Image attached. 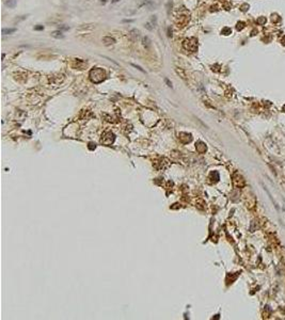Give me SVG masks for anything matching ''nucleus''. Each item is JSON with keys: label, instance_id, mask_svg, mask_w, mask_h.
<instances>
[{"label": "nucleus", "instance_id": "nucleus-10", "mask_svg": "<svg viewBox=\"0 0 285 320\" xmlns=\"http://www.w3.org/2000/svg\"><path fill=\"white\" fill-rule=\"evenodd\" d=\"M151 21L153 23L154 27L156 26V25H157V18H156V16H152V19H151Z\"/></svg>", "mask_w": 285, "mask_h": 320}, {"label": "nucleus", "instance_id": "nucleus-11", "mask_svg": "<svg viewBox=\"0 0 285 320\" xmlns=\"http://www.w3.org/2000/svg\"><path fill=\"white\" fill-rule=\"evenodd\" d=\"M145 28L152 31L153 29H154V27H151V23H145Z\"/></svg>", "mask_w": 285, "mask_h": 320}, {"label": "nucleus", "instance_id": "nucleus-5", "mask_svg": "<svg viewBox=\"0 0 285 320\" xmlns=\"http://www.w3.org/2000/svg\"><path fill=\"white\" fill-rule=\"evenodd\" d=\"M50 34H52V38H55V39H63V38H64L63 33L61 32L60 30L54 31V32H52Z\"/></svg>", "mask_w": 285, "mask_h": 320}, {"label": "nucleus", "instance_id": "nucleus-3", "mask_svg": "<svg viewBox=\"0 0 285 320\" xmlns=\"http://www.w3.org/2000/svg\"><path fill=\"white\" fill-rule=\"evenodd\" d=\"M103 43L106 45V46H109V45L115 44V40H114V38H112V36L107 35V36H104L103 38Z\"/></svg>", "mask_w": 285, "mask_h": 320}, {"label": "nucleus", "instance_id": "nucleus-9", "mask_svg": "<svg viewBox=\"0 0 285 320\" xmlns=\"http://www.w3.org/2000/svg\"><path fill=\"white\" fill-rule=\"evenodd\" d=\"M176 72L178 73V75H180V76H182V78H183V79H186V75H185V72H184V70H183V68L177 67V68H176Z\"/></svg>", "mask_w": 285, "mask_h": 320}, {"label": "nucleus", "instance_id": "nucleus-7", "mask_svg": "<svg viewBox=\"0 0 285 320\" xmlns=\"http://www.w3.org/2000/svg\"><path fill=\"white\" fill-rule=\"evenodd\" d=\"M16 3H17L16 0H8V1H5V5H7V7H9V8H11V9L15 8Z\"/></svg>", "mask_w": 285, "mask_h": 320}, {"label": "nucleus", "instance_id": "nucleus-4", "mask_svg": "<svg viewBox=\"0 0 285 320\" xmlns=\"http://www.w3.org/2000/svg\"><path fill=\"white\" fill-rule=\"evenodd\" d=\"M139 33H140V32H139V31L137 30V29H133V30H131L130 32H129V36H130L131 40H133V41H136V40H138Z\"/></svg>", "mask_w": 285, "mask_h": 320}, {"label": "nucleus", "instance_id": "nucleus-1", "mask_svg": "<svg viewBox=\"0 0 285 320\" xmlns=\"http://www.w3.org/2000/svg\"><path fill=\"white\" fill-rule=\"evenodd\" d=\"M106 77V73L99 67H95L90 72V78L94 83H101Z\"/></svg>", "mask_w": 285, "mask_h": 320}, {"label": "nucleus", "instance_id": "nucleus-13", "mask_svg": "<svg viewBox=\"0 0 285 320\" xmlns=\"http://www.w3.org/2000/svg\"><path fill=\"white\" fill-rule=\"evenodd\" d=\"M164 81H166V83L168 84L169 87H172V83H171V82L169 81V79H167V78H166V79H164Z\"/></svg>", "mask_w": 285, "mask_h": 320}, {"label": "nucleus", "instance_id": "nucleus-8", "mask_svg": "<svg viewBox=\"0 0 285 320\" xmlns=\"http://www.w3.org/2000/svg\"><path fill=\"white\" fill-rule=\"evenodd\" d=\"M15 31H16V29H14V28L3 29V30H2V34H3V35H9V34H12V33H14Z\"/></svg>", "mask_w": 285, "mask_h": 320}, {"label": "nucleus", "instance_id": "nucleus-2", "mask_svg": "<svg viewBox=\"0 0 285 320\" xmlns=\"http://www.w3.org/2000/svg\"><path fill=\"white\" fill-rule=\"evenodd\" d=\"M192 39H188V40L184 41V48L187 49V50H190V51H196V49L198 48V45H196V40L194 41L193 43H191Z\"/></svg>", "mask_w": 285, "mask_h": 320}, {"label": "nucleus", "instance_id": "nucleus-6", "mask_svg": "<svg viewBox=\"0 0 285 320\" xmlns=\"http://www.w3.org/2000/svg\"><path fill=\"white\" fill-rule=\"evenodd\" d=\"M142 42H143V46H144L146 49H149L151 47V41L147 36H144V38H143Z\"/></svg>", "mask_w": 285, "mask_h": 320}, {"label": "nucleus", "instance_id": "nucleus-14", "mask_svg": "<svg viewBox=\"0 0 285 320\" xmlns=\"http://www.w3.org/2000/svg\"><path fill=\"white\" fill-rule=\"evenodd\" d=\"M35 30H42V29H44V27L43 26H39V27H35Z\"/></svg>", "mask_w": 285, "mask_h": 320}, {"label": "nucleus", "instance_id": "nucleus-12", "mask_svg": "<svg viewBox=\"0 0 285 320\" xmlns=\"http://www.w3.org/2000/svg\"><path fill=\"white\" fill-rule=\"evenodd\" d=\"M131 65H133V67H136V68H138V70H140V72L144 73V70H142V68H141V67H140V66H138V65H136V64H131Z\"/></svg>", "mask_w": 285, "mask_h": 320}]
</instances>
